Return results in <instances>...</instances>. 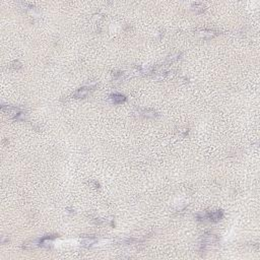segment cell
<instances>
[{"instance_id": "obj_3", "label": "cell", "mask_w": 260, "mask_h": 260, "mask_svg": "<svg viewBox=\"0 0 260 260\" xmlns=\"http://www.w3.org/2000/svg\"><path fill=\"white\" fill-rule=\"evenodd\" d=\"M97 241H98V239L96 237H91V236L86 237V238H83V240H82V245L85 247H91V245H94Z\"/></svg>"}, {"instance_id": "obj_4", "label": "cell", "mask_w": 260, "mask_h": 260, "mask_svg": "<svg viewBox=\"0 0 260 260\" xmlns=\"http://www.w3.org/2000/svg\"><path fill=\"white\" fill-rule=\"evenodd\" d=\"M111 99H112V101L115 104H121V103L125 102V100H126V98H125L124 96L121 95V94H114V95H112L111 96Z\"/></svg>"}, {"instance_id": "obj_2", "label": "cell", "mask_w": 260, "mask_h": 260, "mask_svg": "<svg viewBox=\"0 0 260 260\" xmlns=\"http://www.w3.org/2000/svg\"><path fill=\"white\" fill-rule=\"evenodd\" d=\"M91 87H82V89H79L76 93L74 94V97H76L78 99H83L86 98L87 95L90 93Z\"/></svg>"}, {"instance_id": "obj_1", "label": "cell", "mask_w": 260, "mask_h": 260, "mask_svg": "<svg viewBox=\"0 0 260 260\" xmlns=\"http://www.w3.org/2000/svg\"><path fill=\"white\" fill-rule=\"evenodd\" d=\"M223 216H224L223 211H212L211 213H206V215L202 216V220L207 219L211 221H221V219H223Z\"/></svg>"}]
</instances>
